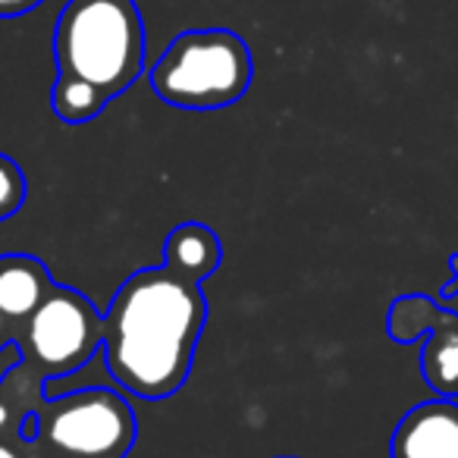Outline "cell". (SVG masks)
I'll use <instances>...</instances> for the list:
<instances>
[{
    "label": "cell",
    "instance_id": "cell-1",
    "mask_svg": "<svg viewBox=\"0 0 458 458\" xmlns=\"http://www.w3.org/2000/svg\"><path fill=\"white\" fill-rule=\"evenodd\" d=\"M204 318L208 301L198 283L166 264L139 270L114 295L104 320L110 377L148 402L179 393L189 380Z\"/></svg>",
    "mask_w": 458,
    "mask_h": 458
},
{
    "label": "cell",
    "instance_id": "cell-2",
    "mask_svg": "<svg viewBox=\"0 0 458 458\" xmlns=\"http://www.w3.org/2000/svg\"><path fill=\"white\" fill-rule=\"evenodd\" d=\"M60 76L82 79L107 98L139 79L145 45L132 0H72L57 26Z\"/></svg>",
    "mask_w": 458,
    "mask_h": 458
},
{
    "label": "cell",
    "instance_id": "cell-3",
    "mask_svg": "<svg viewBox=\"0 0 458 458\" xmlns=\"http://www.w3.org/2000/svg\"><path fill=\"white\" fill-rule=\"evenodd\" d=\"M249 47L226 29L179 35L151 70L154 95L182 110L229 107L249 91Z\"/></svg>",
    "mask_w": 458,
    "mask_h": 458
},
{
    "label": "cell",
    "instance_id": "cell-4",
    "mask_svg": "<svg viewBox=\"0 0 458 458\" xmlns=\"http://www.w3.org/2000/svg\"><path fill=\"white\" fill-rule=\"evenodd\" d=\"M41 437L64 458H126L135 443V414L114 389L60 395L38 414Z\"/></svg>",
    "mask_w": 458,
    "mask_h": 458
},
{
    "label": "cell",
    "instance_id": "cell-5",
    "mask_svg": "<svg viewBox=\"0 0 458 458\" xmlns=\"http://www.w3.org/2000/svg\"><path fill=\"white\" fill-rule=\"evenodd\" d=\"M29 355L45 374H70L82 368L104 343V320L95 305L72 289L54 286L29 318Z\"/></svg>",
    "mask_w": 458,
    "mask_h": 458
},
{
    "label": "cell",
    "instance_id": "cell-6",
    "mask_svg": "<svg viewBox=\"0 0 458 458\" xmlns=\"http://www.w3.org/2000/svg\"><path fill=\"white\" fill-rule=\"evenodd\" d=\"M393 458H458V402L433 399L399 420L389 443Z\"/></svg>",
    "mask_w": 458,
    "mask_h": 458
},
{
    "label": "cell",
    "instance_id": "cell-7",
    "mask_svg": "<svg viewBox=\"0 0 458 458\" xmlns=\"http://www.w3.org/2000/svg\"><path fill=\"white\" fill-rule=\"evenodd\" d=\"M220 239L214 236V229L204 223H182L166 236L164 245V264L176 270L179 276L198 283L201 286L220 264Z\"/></svg>",
    "mask_w": 458,
    "mask_h": 458
},
{
    "label": "cell",
    "instance_id": "cell-8",
    "mask_svg": "<svg viewBox=\"0 0 458 458\" xmlns=\"http://www.w3.org/2000/svg\"><path fill=\"white\" fill-rule=\"evenodd\" d=\"M47 293H51V280L35 258H0V314L4 318H32Z\"/></svg>",
    "mask_w": 458,
    "mask_h": 458
},
{
    "label": "cell",
    "instance_id": "cell-9",
    "mask_svg": "<svg viewBox=\"0 0 458 458\" xmlns=\"http://www.w3.org/2000/svg\"><path fill=\"white\" fill-rule=\"evenodd\" d=\"M420 370L443 399L458 395V320L443 318V327L433 330L420 352Z\"/></svg>",
    "mask_w": 458,
    "mask_h": 458
},
{
    "label": "cell",
    "instance_id": "cell-10",
    "mask_svg": "<svg viewBox=\"0 0 458 458\" xmlns=\"http://www.w3.org/2000/svg\"><path fill=\"white\" fill-rule=\"evenodd\" d=\"M51 101H54V114L64 123H89L101 114L110 98L104 91H98L95 85L82 82V79L57 76Z\"/></svg>",
    "mask_w": 458,
    "mask_h": 458
},
{
    "label": "cell",
    "instance_id": "cell-11",
    "mask_svg": "<svg viewBox=\"0 0 458 458\" xmlns=\"http://www.w3.org/2000/svg\"><path fill=\"white\" fill-rule=\"evenodd\" d=\"M22 198H26V179L22 170L10 157L0 154V220L13 216L22 208Z\"/></svg>",
    "mask_w": 458,
    "mask_h": 458
},
{
    "label": "cell",
    "instance_id": "cell-12",
    "mask_svg": "<svg viewBox=\"0 0 458 458\" xmlns=\"http://www.w3.org/2000/svg\"><path fill=\"white\" fill-rule=\"evenodd\" d=\"M20 358L22 355H20V345H16V343H7L4 349H0V380H4V377H7L16 364H20Z\"/></svg>",
    "mask_w": 458,
    "mask_h": 458
},
{
    "label": "cell",
    "instance_id": "cell-13",
    "mask_svg": "<svg viewBox=\"0 0 458 458\" xmlns=\"http://www.w3.org/2000/svg\"><path fill=\"white\" fill-rule=\"evenodd\" d=\"M41 0H0V16H16L26 13V10L38 7Z\"/></svg>",
    "mask_w": 458,
    "mask_h": 458
},
{
    "label": "cell",
    "instance_id": "cell-14",
    "mask_svg": "<svg viewBox=\"0 0 458 458\" xmlns=\"http://www.w3.org/2000/svg\"><path fill=\"white\" fill-rule=\"evenodd\" d=\"M0 458H16L13 449H7V445H0Z\"/></svg>",
    "mask_w": 458,
    "mask_h": 458
},
{
    "label": "cell",
    "instance_id": "cell-15",
    "mask_svg": "<svg viewBox=\"0 0 458 458\" xmlns=\"http://www.w3.org/2000/svg\"><path fill=\"white\" fill-rule=\"evenodd\" d=\"M4 424H7V408L0 405V430H4Z\"/></svg>",
    "mask_w": 458,
    "mask_h": 458
},
{
    "label": "cell",
    "instance_id": "cell-16",
    "mask_svg": "<svg viewBox=\"0 0 458 458\" xmlns=\"http://www.w3.org/2000/svg\"><path fill=\"white\" fill-rule=\"evenodd\" d=\"M0 327H4V314H0Z\"/></svg>",
    "mask_w": 458,
    "mask_h": 458
}]
</instances>
